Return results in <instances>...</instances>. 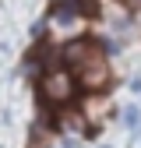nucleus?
I'll list each match as a JSON object with an SVG mask.
<instances>
[{"mask_svg":"<svg viewBox=\"0 0 141 148\" xmlns=\"http://www.w3.org/2000/svg\"><path fill=\"white\" fill-rule=\"evenodd\" d=\"M99 49V42L92 39V35H78V39H70V42H64V60H67V67L74 71L78 64H85L92 53Z\"/></svg>","mask_w":141,"mask_h":148,"instance_id":"nucleus-4","label":"nucleus"},{"mask_svg":"<svg viewBox=\"0 0 141 148\" xmlns=\"http://www.w3.org/2000/svg\"><path fill=\"white\" fill-rule=\"evenodd\" d=\"M120 120H123V123H127L131 131H134V127L141 123V109H138V106H127V109H123V113H120Z\"/></svg>","mask_w":141,"mask_h":148,"instance_id":"nucleus-6","label":"nucleus"},{"mask_svg":"<svg viewBox=\"0 0 141 148\" xmlns=\"http://www.w3.org/2000/svg\"><path fill=\"white\" fill-rule=\"evenodd\" d=\"M32 57L42 64V74H46V71H64V67H67V60H64V46H49V42H42V46L32 49Z\"/></svg>","mask_w":141,"mask_h":148,"instance_id":"nucleus-5","label":"nucleus"},{"mask_svg":"<svg viewBox=\"0 0 141 148\" xmlns=\"http://www.w3.org/2000/svg\"><path fill=\"white\" fill-rule=\"evenodd\" d=\"M74 74H70L67 67L64 71H46L42 78H39V95L46 106H70V99H74Z\"/></svg>","mask_w":141,"mask_h":148,"instance_id":"nucleus-1","label":"nucleus"},{"mask_svg":"<svg viewBox=\"0 0 141 148\" xmlns=\"http://www.w3.org/2000/svg\"><path fill=\"white\" fill-rule=\"evenodd\" d=\"M57 148H74V145H70V141H64V145H57Z\"/></svg>","mask_w":141,"mask_h":148,"instance_id":"nucleus-7","label":"nucleus"},{"mask_svg":"<svg viewBox=\"0 0 141 148\" xmlns=\"http://www.w3.org/2000/svg\"><path fill=\"white\" fill-rule=\"evenodd\" d=\"M70 74H74V81H78L81 88H88V92H99V88L110 85V64H106V57H102L99 49H95L85 64H78Z\"/></svg>","mask_w":141,"mask_h":148,"instance_id":"nucleus-2","label":"nucleus"},{"mask_svg":"<svg viewBox=\"0 0 141 148\" xmlns=\"http://www.w3.org/2000/svg\"><path fill=\"white\" fill-rule=\"evenodd\" d=\"M53 127L64 134H88V116L81 113V109H67V106H57L53 109Z\"/></svg>","mask_w":141,"mask_h":148,"instance_id":"nucleus-3","label":"nucleus"}]
</instances>
